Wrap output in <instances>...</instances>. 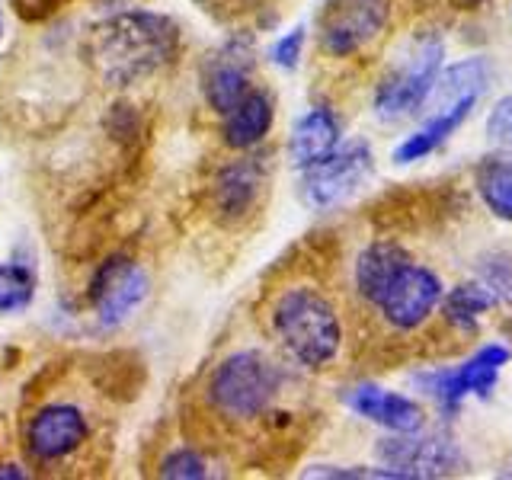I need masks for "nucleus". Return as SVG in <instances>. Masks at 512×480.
Wrapping results in <instances>:
<instances>
[{
  "instance_id": "1",
  "label": "nucleus",
  "mask_w": 512,
  "mask_h": 480,
  "mask_svg": "<svg viewBox=\"0 0 512 480\" xmlns=\"http://www.w3.org/2000/svg\"><path fill=\"white\" fill-rule=\"evenodd\" d=\"M183 29L167 13L125 10L100 20L87 36V61L109 87H135L176 61Z\"/></svg>"
},
{
  "instance_id": "2",
  "label": "nucleus",
  "mask_w": 512,
  "mask_h": 480,
  "mask_svg": "<svg viewBox=\"0 0 512 480\" xmlns=\"http://www.w3.org/2000/svg\"><path fill=\"white\" fill-rule=\"evenodd\" d=\"M269 333L282 356L304 372H327L346 343L340 308L327 292L308 282L279 288L269 304Z\"/></svg>"
},
{
  "instance_id": "3",
  "label": "nucleus",
  "mask_w": 512,
  "mask_h": 480,
  "mask_svg": "<svg viewBox=\"0 0 512 480\" xmlns=\"http://www.w3.org/2000/svg\"><path fill=\"white\" fill-rule=\"evenodd\" d=\"M285 384L288 372L279 359H272L263 349H237L208 375L205 397L221 420L253 423L272 410Z\"/></svg>"
},
{
  "instance_id": "4",
  "label": "nucleus",
  "mask_w": 512,
  "mask_h": 480,
  "mask_svg": "<svg viewBox=\"0 0 512 480\" xmlns=\"http://www.w3.org/2000/svg\"><path fill=\"white\" fill-rule=\"evenodd\" d=\"M445 71V36L439 29L413 32L372 90V109L381 122H404L429 106Z\"/></svg>"
},
{
  "instance_id": "5",
  "label": "nucleus",
  "mask_w": 512,
  "mask_h": 480,
  "mask_svg": "<svg viewBox=\"0 0 512 480\" xmlns=\"http://www.w3.org/2000/svg\"><path fill=\"white\" fill-rule=\"evenodd\" d=\"M512 362V349L500 340L477 346L471 356H464L455 365H429L416 368L410 375L413 388L448 420H455L468 400H487L500 388L506 365Z\"/></svg>"
},
{
  "instance_id": "6",
  "label": "nucleus",
  "mask_w": 512,
  "mask_h": 480,
  "mask_svg": "<svg viewBox=\"0 0 512 480\" xmlns=\"http://www.w3.org/2000/svg\"><path fill=\"white\" fill-rule=\"evenodd\" d=\"M445 298V282L436 269H429L416 256H404L378 292L368 301L394 333H416L439 314Z\"/></svg>"
},
{
  "instance_id": "7",
  "label": "nucleus",
  "mask_w": 512,
  "mask_h": 480,
  "mask_svg": "<svg viewBox=\"0 0 512 480\" xmlns=\"http://www.w3.org/2000/svg\"><path fill=\"white\" fill-rule=\"evenodd\" d=\"M375 148L368 141H343L330 157L298 170V196L314 212H333L372 183Z\"/></svg>"
},
{
  "instance_id": "8",
  "label": "nucleus",
  "mask_w": 512,
  "mask_h": 480,
  "mask_svg": "<svg viewBox=\"0 0 512 480\" xmlns=\"http://www.w3.org/2000/svg\"><path fill=\"white\" fill-rule=\"evenodd\" d=\"M375 458L397 474V480H429L452 477L464 471L461 442L448 429H416V432H388L375 445Z\"/></svg>"
},
{
  "instance_id": "9",
  "label": "nucleus",
  "mask_w": 512,
  "mask_h": 480,
  "mask_svg": "<svg viewBox=\"0 0 512 480\" xmlns=\"http://www.w3.org/2000/svg\"><path fill=\"white\" fill-rule=\"evenodd\" d=\"M391 16V0H327L317 20L320 52L336 61L362 55L384 36Z\"/></svg>"
},
{
  "instance_id": "10",
  "label": "nucleus",
  "mask_w": 512,
  "mask_h": 480,
  "mask_svg": "<svg viewBox=\"0 0 512 480\" xmlns=\"http://www.w3.org/2000/svg\"><path fill=\"white\" fill-rule=\"evenodd\" d=\"M151 292V279L132 256L112 253L93 269L87 285V304L100 330H119Z\"/></svg>"
},
{
  "instance_id": "11",
  "label": "nucleus",
  "mask_w": 512,
  "mask_h": 480,
  "mask_svg": "<svg viewBox=\"0 0 512 480\" xmlns=\"http://www.w3.org/2000/svg\"><path fill=\"white\" fill-rule=\"evenodd\" d=\"M253 68H256V36L250 29L231 32L202 61V96L208 109L218 112V116H228L253 90Z\"/></svg>"
},
{
  "instance_id": "12",
  "label": "nucleus",
  "mask_w": 512,
  "mask_h": 480,
  "mask_svg": "<svg viewBox=\"0 0 512 480\" xmlns=\"http://www.w3.org/2000/svg\"><path fill=\"white\" fill-rule=\"evenodd\" d=\"M343 407L359 420L372 423L384 432H416L426 426V407L410 394L384 388L378 381H356L340 391Z\"/></svg>"
},
{
  "instance_id": "13",
  "label": "nucleus",
  "mask_w": 512,
  "mask_h": 480,
  "mask_svg": "<svg viewBox=\"0 0 512 480\" xmlns=\"http://www.w3.org/2000/svg\"><path fill=\"white\" fill-rule=\"evenodd\" d=\"M87 416L74 404H48L26 426V448L36 461H61L87 442Z\"/></svg>"
},
{
  "instance_id": "14",
  "label": "nucleus",
  "mask_w": 512,
  "mask_h": 480,
  "mask_svg": "<svg viewBox=\"0 0 512 480\" xmlns=\"http://www.w3.org/2000/svg\"><path fill=\"white\" fill-rule=\"evenodd\" d=\"M266 186V164L260 157H237L228 167H221L212 183L215 218L224 224L247 221L260 205Z\"/></svg>"
},
{
  "instance_id": "15",
  "label": "nucleus",
  "mask_w": 512,
  "mask_h": 480,
  "mask_svg": "<svg viewBox=\"0 0 512 480\" xmlns=\"http://www.w3.org/2000/svg\"><path fill=\"white\" fill-rule=\"evenodd\" d=\"M343 144V122L327 103H314L295 119L292 132H288V164L295 170L314 167L324 157H330Z\"/></svg>"
},
{
  "instance_id": "16",
  "label": "nucleus",
  "mask_w": 512,
  "mask_h": 480,
  "mask_svg": "<svg viewBox=\"0 0 512 480\" xmlns=\"http://www.w3.org/2000/svg\"><path fill=\"white\" fill-rule=\"evenodd\" d=\"M480 100H458V103H442L432 106V112L423 119V125H416L410 135L394 148V164L397 167H410L420 164V160L432 157L442 151L448 141L455 138V132L471 119V112L477 109Z\"/></svg>"
},
{
  "instance_id": "17",
  "label": "nucleus",
  "mask_w": 512,
  "mask_h": 480,
  "mask_svg": "<svg viewBox=\"0 0 512 480\" xmlns=\"http://www.w3.org/2000/svg\"><path fill=\"white\" fill-rule=\"evenodd\" d=\"M221 138L231 151H253L269 138L272 125H276V100L269 90L253 87L244 100H240L228 116H221Z\"/></svg>"
},
{
  "instance_id": "18",
  "label": "nucleus",
  "mask_w": 512,
  "mask_h": 480,
  "mask_svg": "<svg viewBox=\"0 0 512 480\" xmlns=\"http://www.w3.org/2000/svg\"><path fill=\"white\" fill-rule=\"evenodd\" d=\"M471 183H474L480 205H484L496 221L512 224V151L496 148L480 157L474 164Z\"/></svg>"
},
{
  "instance_id": "19",
  "label": "nucleus",
  "mask_w": 512,
  "mask_h": 480,
  "mask_svg": "<svg viewBox=\"0 0 512 480\" xmlns=\"http://www.w3.org/2000/svg\"><path fill=\"white\" fill-rule=\"evenodd\" d=\"M496 308H500V304H496L490 288L480 279H468V282H458L452 288H445L439 314H442V320L455 333L468 336V333H477L480 320H484Z\"/></svg>"
},
{
  "instance_id": "20",
  "label": "nucleus",
  "mask_w": 512,
  "mask_h": 480,
  "mask_svg": "<svg viewBox=\"0 0 512 480\" xmlns=\"http://www.w3.org/2000/svg\"><path fill=\"white\" fill-rule=\"evenodd\" d=\"M493 80V64L484 55L461 58L455 64H445L436 90H432V106L458 103V100H480Z\"/></svg>"
},
{
  "instance_id": "21",
  "label": "nucleus",
  "mask_w": 512,
  "mask_h": 480,
  "mask_svg": "<svg viewBox=\"0 0 512 480\" xmlns=\"http://www.w3.org/2000/svg\"><path fill=\"white\" fill-rule=\"evenodd\" d=\"M410 256L407 247H400L397 240H372V244H365L356 260H352V288H356V295L368 304L372 295L384 285V279L391 276L394 266Z\"/></svg>"
},
{
  "instance_id": "22",
  "label": "nucleus",
  "mask_w": 512,
  "mask_h": 480,
  "mask_svg": "<svg viewBox=\"0 0 512 480\" xmlns=\"http://www.w3.org/2000/svg\"><path fill=\"white\" fill-rule=\"evenodd\" d=\"M90 378L103 394L116 400H132L144 384V365L135 352L116 349L96 359V365H90Z\"/></svg>"
},
{
  "instance_id": "23",
  "label": "nucleus",
  "mask_w": 512,
  "mask_h": 480,
  "mask_svg": "<svg viewBox=\"0 0 512 480\" xmlns=\"http://www.w3.org/2000/svg\"><path fill=\"white\" fill-rule=\"evenodd\" d=\"M36 298V276L23 263L0 266V314H16Z\"/></svg>"
},
{
  "instance_id": "24",
  "label": "nucleus",
  "mask_w": 512,
  "mask_h": 480,
  "mask_svg": "<svg viewBox=\"0 0 512 480\" xmlns=\"http://www.w3.org/2000/svg\"><path fill=\"white\" fill-rule=\"evenodd\" d=\"M474 279L484 282L500 308H512V253H487L477 260Z\"/></svg>"
},
{
  "instance_id": "25",
  "label": "nucleus",
  "mask_w": 512,
  "mask_h": 480,
  "mask_svg": "<svg viewBox=\"0 0 512 480\" xmlns=\"http://www.w3.org/2000/svg\"><path fill=\"white\" fill-rule=\"evenodd\" d=\"M157 474L167 480H205L208 477V461L196 452V448H173L157 464Z\"/></svg>"
},
{
  "instance_id": "26",
  "label": "nucleus",
  "mask_w": 512,
  "mask_h": 480,
  "mask_svg": "<svg viewBox=\"0 0 512 480\" xmlns=\"http://www.w3.org/2000/svg\"><path fill=\"white\" fill-rule=\"evenodd\" d=\"M106 132L109 138L119 144V148H135V141L141 138L144 132V122L138 116V109L132 103H116V106H109L106 112Z\"/></svg>"
},
{
  "instance_id": "27",
  "label": "nucleus",
  "mask_w": 512,
  "mask_h": 480,
  "mask_svg": "<svg viewBox=\"0 0 512 480\" xmlns=\"http://www.w3.org/2000/svg\"><path fill=\"white\" fill-rule=\"evenodd\" d=\"M304 45H308V29L292 26L269 45V61L276 64L279 71H298V64L304 58Z\"/></svg>"
},
{
  "instance_id": "28",
  "label": "nucleus",
  "mask_w": 512,
  "mask_h": 480,
  "mask_svg": "<svg viewBox=\"0 0 512 480\" xmlns=\"http://www.w3.org/2000/svg\"><path fill=\"white\" fill-rule=\"evenodd\" d=\"M484 135H487L490 144H496V148L512 151V93L500 96V100H496V103L487 109Z\"/></svg>"
},
{
  "instance_id": "29",
  "label": "nucleus",
  "mask_w": 512,
  "mask_h": 480,
  "mask_svg": "<svg viewBox=\"0 0 512 480\" xmlns=\"http://www.w3.org/2000/svg\"><path fill=\"white\" fill-rule=\"evenodd\" d=\"M10 4H13V10H16L20 20L39 23V20H45V16H52L64 4V0H10Z\"/></svg>"
},
{
  "instance_id": "30",
  "label": "nucleus",
  "mask_w": 512,
  "mask_h": 480,
  "mask_svg": "<svg viewBox=\"0 0 512 480\" xmlns=\"http://www.w3.org/2000/svg\"><path fill=\"white\" fill-rule=\"evenodd\" d=\"M29 471L20 464H0V480H26Z\"/></svg>"
},
{
  "instance_id": "31",
  "label": "nucleus",
  "mask_w": 512,
  "mask_h": 480,
  "mask_svg": "<svg viewBox=\"0 0 512 480\" xmlns=\"http://www.w3.org/2000/svg\"><path fill=\"white\" fill-rule=\"evenodd\" d=\"M458 4H464V7H480V4H490V0H458Z\"/></svg>"
},
{
  "instance_id": "32",
  "label": "nucleus",
  "mask_w": 512,
  "mask_h": 480,
  "mask_svg": "<svg viewBox=\"0 0 512 480\" xmlns=\"http://www.w3.org/2000/svg\"><path fill=\"white\" fill-rule=\"evenodd\" d=\"M4 29H7L4 26V7H0V39H4Z\"/></svg>"
},
{
  "instance_id": "33",
  "label": "nucleus",
  "mask_w": 512,
  "mask_h": 480,
  "mask_svg": "<svg viewBox=\"0 0 512 480\" xmlns=\"http://www.w3.org/2000/svg\"><path fill=\"white\" fill-rule=\"evenodd\" d=\"M196 4H202V7H208V4H215V0H196Z\"/></svg>"
},
{
  "instance_id": "34",
  "label": "nucleus",
  "mask_w": 512,
  "mask_h": 480,
  "mask_svg": "<svg viewBox=\"0 0 512 480\" xmlns=\"http://www.w3.org/2000/svg\"><path fill=\"white\" fill-rule=\"evenodd\" d=\"M503 477H512V464H509V471H503Z\"/></svg>"
}]
</instances>
